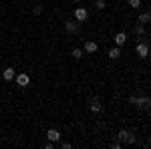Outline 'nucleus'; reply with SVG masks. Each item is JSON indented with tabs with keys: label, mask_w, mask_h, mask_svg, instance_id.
<instances>
[{
	"label": "nucleus",
	"mask_w": 151,
	"mask_h": 149,
	"mask_svg": "<svg viewBox=\"0 0 151 149\" xmlns=\"http://www.w3.org/2000/svg\"><path fill=\"white\" fill-rule=\"evenodd\" d=\"M28 83H30V77H28L26 73L16 75V85H18V87H28Z\"/></svg>",
	"instance_id": "f257e3e1"
},
{
	"label": "nucleus",
	"mask_w": 151,
	"mask_h": 149,
	"mask_svg": "<svg viewBox=\"0 0 151 149\" xmlns=\"http://www.w3.org/2000/svg\"><path fill=\"white\" fill-rule=\"evenodd\" d=\"M137 55H139L141 58H147V55H149V46L145 45V42H139V45H137Z\"/></svg>",
	"instance_id": "f03ea898"
},
{
	"label": "nucleus",
	"mask_w": 151,
	"mask_h": 149,
	"mask_svg": "<svg viewBox=\"0 0 151 149\" xmlns=\"http://www.w3.org/2000/svg\"><path fill=\"white\" fill-rule=\"evenodd\" d=\"M47 137H48V141L57 143L58 139H60V133H58V129H48V131H47Z\"/></svg>",
	"instance_id": "7ed1b4c3"
},
{
	"label": "nucleus",
	"mask_w": 151,
	"mask_h": 149,
	"mask_svg": "<svg viewBox=\"0 0 151 149\" xmlns=\"http://www.w3.org/2000/svg\"><path fill=\"white\" fill-rule=\"evenodd\" d=\"M87 16H89L87 8H77V10H75V18H77V20H87Z\"/></svg>",
	"instance_id": "20e7f679"
},
{
	"label": "nucleus",
	"mask_w": 151,
	"mask_h": 149,
	"mask_svg": "<svg viewBox=\"0 0 151 149\" xmlns=\"http://www.w3.org/2000/svg\"><path fill=\"white\" fill-rule=\"evenodd\" d=\"M125 42H127V35H125V32H117V35H115V45L117 46H123Z\"/></svg>",
	"instance_id": "39448f33"
},
{
	"label": "nucleus",
	"mask_w": 151,
	"mask_h": 149,
	"mask_svg": "<svg viewBox=\"0 0 151 149\" xmlns=\"http://www.w3.org/2000/svg\"><path fill=\"white\" fill-rule=\"evenodd\" d=\"M2 77H4V81H12L14 77H16V71L12 69V67H8V69H4V73H2Z\"/></svg>",
	"instance_id": "423d86ee"
},
{
	"label": "nucleus",
	"mask_w": 151,
	"mask_h": 149,
	"mask_svg": "<svg viewBox=\"0 0 151 149\" xmlns=\"http://www.w3.org/2000/svg\"><path fill=\"white\" fill-rule=\"evenodd\" d=\"M65 28H67V32H77V30H79V26H77L75 20H67V22H65Z\"/></svg>",
	"instance_id": "0eeeda50"
},
{
	"label": "nucleus",
	"mask_w": 151,
	"mask_h": 149,
	"mask_svg": "<svg viewBox=\"0 0 151 149\" xmlns=\"http://www.w3.org/2000/svg\"><path fill=\"white\" fill-rule=\"evenodd\" d=\"M97 48H99V46H97L95 40H87V42H85V50H87V53H97Z\"/></svg>",
	"instance_id": "6e6552de"
},
{
	"label": "nucleus",
	"mask_w": 151,
	"mask_h": 149,
	"mask_svg": "<svg viewBox=\"0 0 151 149\" xmlns=\"http://www.w3.org/2000/svg\"><path fill=\"white\" fill-rule=\"evenodd\" d=\"M107 57H109V58H113V60H115V58H119V57H121V48H119V46L111 48V50L107 53Z\"/></svg>",
	"instance_id": "1a4fd4ad"
},
{
	"label": "nucleus",
	"mask_w": 151,
	"mask_h": 149,
	"mask_svg": "<svg viewBox=\"0 0 151 149\" xmlns=\"http://www.w3.org/2000/svg\"><path fill=\"white\" fill-rule=\"evenodd\" d=\"M137 105H139V107H145V109H147V107H149V97L145 95V97L137 99Z\"/></svg>",
	"instance_id": "9d476101"
},
{
	"label": "nucleus",
	"mask_w": 151,
	"mask_h": 149,
	"mask_svg": "<svg viewBox=\"0 0 151 149\" xmlns=\"http://www.w3.org/2000/svg\"><path fill=\"white\" fill-rule=\"evenodd\" d=\"M149 18H151L149 12H143V14H139V22H141V24H147V22H149Z\"/></svg>",
	"instance_id": "9b49d317"
},
{
	"label": "nucleus",
	"mask_w": 151,
	"mask_h": 149,
	"mask_svg": "<svg viewBox=\"0 0 151 149\" xmlns=\"http://www.w3.org/2000/svg\"><path fill=\"white\" fill-rule=\"evenodd\" d=\"M91 111H93V113H99V111H101V103H99V101H93V103H91Z\"/></svg>",
	"instance_id": "f8f14e48"
},
{
	"label": "nucleus",
	"mask_w": 151,
	"mask_h": 149,
	"mask_svg": "<svg viewBox=\"0 0 151 149\" xmlns=\"http://www.w3.org/2000/svg\"><path fill=\"white\" fill-rule=\"evenodd\" d=\"M129 6H131V8H139L141 0H129Z\"/></svg>",
	"instance_id": "ddd939ff"
},
{
	"label": "nucleus",
	"mask_w": 151,
	"mask_h": 149,
	"mask_svg": "<svg viewBox=\"0 0 151 149\" xmlns=\"http://www.w3.org/2000/svg\"><path fill=\"white\" fill-rule=\"evenodd\" d=\"M95 6H97V10H103L107 4H105V0H97V2H95Z\"/></svg>",
	"instance_id": "4468645a"
},
{
	"label": "nucleus",
	"mask_w": 151,
	"mask_h": 149,
	"mask_svg": "<svg viewBox=\"0 0 151 149\" xmlns=\"http://www.w3.org/2000/svg\"><path fill=\"white\" fill-rule=\"evenodd\" d=\"M73 57H75V58H81L83 57V50H81V48H75V50H73Z\"/></svg>",
	"instance_id": "2eb2a0df"
},
{
	"label": "nucleus",
	"mask_w": 151,
	"mask_h": 149,
	"mask_svg": "<svg viewBox=\"0 0 151 149\" xmlns=\"http://www.w3.org/2000/svg\"><path fill=\"white\" fill-rule=\"evenodd\" d=\"M127 135H129V131H125V129H123V131H119V139H121V141H125Z\"/></svg>",
	"instance_id": "dca6fc26"
},
{
	"label": "nucleus",
	"mask_w": 151,
	"mask_h": 149,
	"mask_svg": "<svg viewBox=\"0 0 151 149\" xmlns=\"http://www.w3.org/2000/svg\"><path fill=\"white\" fill-rule=\"evenodd\" d=\"M125 143H131V145H133V143H135V135H133V133H129L127 139H125Z\"/></svg>",
	"instance_id": "f3484780"
},
{
	"label": "nucleus",
	"mask_w": 151,
	"mask_h": 149,
	"mask_svg": "<svg viewBox=\"0 0 151 149\" xmlns=\"http://www.w3.org/2000/svg\"><path fill=\"white\" fill-rule=\"evenodd\" d=\"M129 103H131V105H137V97H133V95H131V97H129Z\"/></svg>",
	"instance_id": "a211bd4d"
},
{
	"label": "nucleus",
	"mask_w": 151,
	"mask_h": 149,
	"mask_svg": "<svg viewBox=\"0 0 151 149\" xmlns=\"http://www.w3.org/2000/svg\"><path fill=\"white\" fill-rule=\"evenodd\" d=\"M42 12V6H35V14H40Z\"/></svg>",
	"instance_id": "6ab92c4d"
},
{
	"label": "nucleus",
	"mask_w": 151,
	"mask_h": 149,
	"mask_svg": "<svg viewBox=\"0 0 151 149\" xmlns=\"http://www.w3.org/2000/svg\"><path fill=\"white\" fill-rule=\"evenodd\" d=\"M75 2H79V0H75Z\"/></svg>",
	"instance_id": "aec40b11"
}]
</instances>
